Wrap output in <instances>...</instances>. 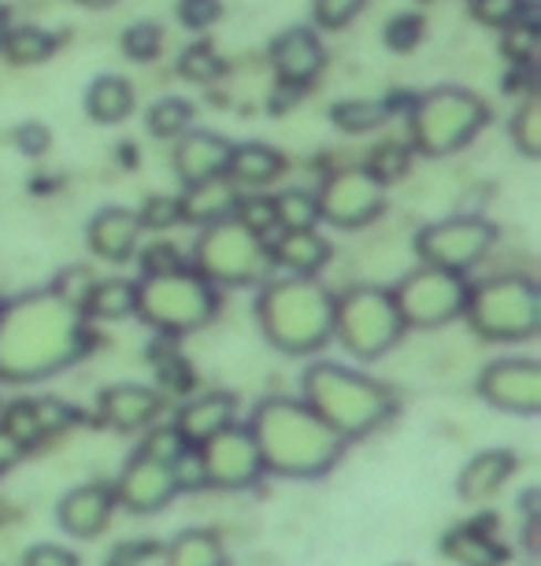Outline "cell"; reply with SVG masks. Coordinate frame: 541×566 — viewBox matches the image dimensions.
I'll return each mask as SVG.
<instances>
[{"instance_id": "6da1fadb", "label": "cell", "mask_w": 541, "mask_h": 566, "mask_svg": "<svg viewBox=\"0 0 541 566\" xmlns=\"http://www.w3.org/2000/svg\"><path fill=\"white\" fill-rule=\"evenodd\" d=\"M86 352V323L56 290L0 304V381L30 386L67 370Z\"/></svg>"}, {"instance_id": "7a4b0ae2", "label": "cell", "mask_w": 541, "mask_h": 566, "mask_svg": "<svg viewBox=\"0 0 541 566\" xmlns=\"http://www.w3.org/2000/svg\"><path fill=\"white\" fill-rule=\"evenodd\" d=\"M249 433L260 448L263 470L282 478H320L337 459L345 441L304 400H263L249 419Z\"/></svg>"}, {"instance_id": "3957f363", "label": "cell", "mask_w": 541, "mask_h": 566, "mask_svg": "<svg viewBox=\"0 0 541 566\" xmlns=\"http://www.w3.org/2000/svg\"><path fill=\"white\" fill-rule=\"evenodd\" d=\"M301 400L312 408L342 441H356L382 430L394 419V392L342 363H312L301 378Z\"/></svg>"}, {"instance_id": "277c9868", "label": "cell", "mask_w": 541, "mask_h": 566, "mask_svg": "<svg viewBox=\"0 0 541 566\" xmlns=\"http://www.w3.org/2000/svg\"><path fill=\"white\" fill-rule=\"evenodd\" d=\"M263 337L285 356H312L331 345L334 293L315 277H282L271 282L257 301Z\"/></svg>"}, {"instance_id": "5b68a950", "label": "cell", "mask_w": 541, "mask_h": 566, "mask_svg": "<svg viewBox=\"0 0 541 566\" xmlns=\"http://www.w3.org/2000/svg\"><path fill=\"white\" fill-rule=\"evenodd\" d=\"M471 329L482 340H497V345H519L530 340L541 326V301L534 282L527 277H490V282L468 290V304H464Z\"/></svg>"}, {"instance_id": "8992f818", "label": "cell", "mask_w": 541, "mask_h": 566, "mask_svg": "<svg viewBox=\"0 0 541 566\" xmlns=\"http://www.w3.org/2000/svg\"><path fill=\"white\" fill-rule=\"evenodd\" d=\"M400 334H405V323H400L389 290L360 285V290L334 296L331 340H337L353 359H364V363L382 359L386 352H394Z\"/></svg>"}, {"instance_id": "52a82bcc", "label": "cell", "mask_w": 541, "mask_h": 566, "mask_svg": "<svg viewBox=\"0 0 541 566\" xmlns=\"http://www.w3.org/2000/svg\"><path fill=\"white\" fill-rule=\"evenodd\" d=\"M137 315L164 334H189L216 315V290L194 271L153 274L137 285Z\"/></svg>"}, {"instance_id": "ba28073f", "label": "cell", "mask_w": 541, "mask_h": 566, "mask_svg": "<svg viewBox=\"0 0 541 566\" xmlns=\"http://www.w3.org/2000/svg\"><path fill=\"white\" fill-rule=\"evenodd\" d=\"M268 263V244L241 222L219 219L197 241V266L208 285H252L263 277Z\"/></svg>"}, {"instance_id": "9c48e42d", "label": "cell", "mask_w": 541, "mask_h": 566, "mask_svg": "<svg viewBox=\"0 0 541 566\" xmlns=\"http://www.w3.org/2000/svg\"><path fill=\"white\" fill-rule=\"evenodd\" d=\"M397 304V315L405 329H438L445 323H452L456 315H464L468 304V282L464 274L438 271V266L423 263L419 271L405 274L400 282L389 290Z\"/></svg>"}, {"instance_id": "30bf717a", "label": "cell", "mask_w": 541, "mask_h": 566, "mask_svg": "<svg viewBox=\"0 0 541 566\" xmlns=\"http://www.w3.org/2000/svg\"><path fill=\"white\" fill-rule=\"evenodd\" d=\"M197 455H200V467H205V485L222 489V493L252 489L263 474H268V470H263V459H260V448L249 433V426H241V422L216 433L208 444H200Z\"/></svg>"}, {"instance_id": "8fae6325", "label": "cell", "mask_w": 541, "mask_h": 566, "mask_svg": "<svg viewBox=\"0 0 541 566\" xmlns=\"http://www.w3.org/2000/svg\"><path fill=\"white\" fill-rule=\"evenodd\" d=\"M486 119V108H479L464 93H434L427 104L416 112V142L423 153H449V148L464 145L479 130Z\"/></svg>"}, {"instance_id": "7c38bea8", "label": "cell", "mask_w": 541, "mask_h": 566, "mask_svg": "<svg viewBox=\"0 0 541 566\" xmlns=\"http://www.w3.org/2000/svg\"><path fill=\"white\" fill-rule=\"evenodd\" d=\"M479 397L497 411H541V363L530 356H504L486 363L479 374Z\"/></svg>"}, {"instance_id": "4fadbf2b", "label": "cell", "mask_w": 541, "mask_h": 566, "mask_svg": "<svg viewBox=\"0 0 541 566\" xmlns=\"http://www.w3.org/2000/svg\"><path fill=\"white\" fill-rule=\"evenodd\" d=\"M490 241H493V230L486 227L482 219H449L419 233V255L427 266L464 274L468 266L482 260Z\"/></svg>"}, {"instance_id": "5bb4252c", "label": "cell", "mask_w": 541, "mask_h": 566, "mask_svg": "<svg viewBox=\"0 0 541 566\" xmlns=\"http://www.w3.org/2000/svg\"><path fill=\"white\" fill-rule=\"evenodd\" d=\"M115 507H126L131 515H156L178 496L175 474L167 463H156L142 452H134L131 463L123 467L119 482L112 485Z\"/></svg>"}, {"instance_id": "9a60e30c", "label": "cell", "mask_w": 541, "mask_h": 566, "mask_svg": "<svg viewBox=\"0 0 541 566\" xmlns=\"http://www.w3.org/2000/svg\"><path fill=\"white\" fill-rule=\"evenodd\" d=\"M315 208L334 227H364L382 208V181L371 178L367 170H342V175L326 178Z\"/></svg>"}, {"instance_id": "2e32d148", "label": "cell", "mask_w": 541, "mask_h": 566, "mask_svg": "<svg viewBox=\"0 0 541 566\" xmlns=\"http://www.w3.org/2000/svg\"><path fill=\"white\" fill-rule=\"evenodd\" d=\"M160 408H164L160 392L137 386V381H119V386H108L97 397V419L108 426V430H119V433H134V430L153 426Z\"/></svg>"}, {"instance_id": "e0dca14e", "label": "cell", "mask_w": 541, "mask_h": 566, "mask_svg": "<svg viewBox=\"0 0 541 566\" xmlns=\"http://www.w3.org/2000/svg\"><path fill=\"white\" fill-rule=\"evenodd\" d=\"M238 422V403L227 392H205V397L186 400L183 408L175 411V433L183 437L189 448L208 444L211 437L230 430Z\"/></svg>"}, {"instance_id": "ac0fdd59", "label": "cell", "mask_w": 541, "mask_h": 566, "mask_svg": "<svg viewBox=\"0 0 541 566\" xmlns=\"http://www.w3.org/2000/svg\"><path fill=\"white\" fill-rule=\"evenodd\" d=\"M115 511V496H112V485H101V482H90V485H79L71 489L67 496L60 500V526L63 533H71V537L79 541H90L104 533Z\"/></svg>"}, {"instance_id": "d6986e66", "label": "cell", "mask_w": 541, "mask_h": 566, "mask_svg": "<svg viewBox=\"0 0 541 566\" xmlns=\"http://www.w3.org/2000/svg\"><path fill=\"white\" fill-rule=\"evenodd\" d=\"M274 263H282L293 277H312L320 266L331 260V244H326L315 230H282L268 249Z\"/></svg>"}, {"instance_id": "ffe728a7", "label": "cell", "mask_w": 541, "mask_h": 566, "mask_svg": "<svg viewBox=\"0 0 541 566\" xmlns=\"http://www.w3.org/2000/svg\"><path fill=\"white\" fill-rule=\"evenodd\" d=\"M137 233H142V219L131 211L108 208L90 222V249L108 263H123L134 252Z\"/></svg>"}, {"instance_id": "44dd1931", "label": "cell", "mask_w": 541, "mask_h": 566, "mask_svg": "<svg viewBox=\"0 0 541 566\" xmlns=\"http://www.w3.org/2000/svg\"><path fill=\"white\" fill-rule=\"evenodd\" d=\"M516 474V455L504 452V448H490V452L475 455L468 467L460 470V500H486L493 493H501L508 478Z\"/></svg>"}, {"instance_id": "7402d4cb", "label": "cell", "mask_w": 541, "mask_h": 566, "mask_svg": "<svg viewBox=\"0 0 541 566\" xmlns=\"http://www.w3.org/2000/svg\"><path fill=\"white\" fill-rule=\"evenodd\" d=\"M230 159V145L219 142V137L197 134L186 137L183 148H178V175H183L189 186H200V181H211L227 170Z\"/></svg>"}, {"instance_id": "603a6c76", "label": "cell", "mask_w": 541, "mask_h": 566, "mask_svg": "<svg viewBox=\"0 0 541 566\" xmlns=\"http://www.w3.org/2000/svg\"><path fill=\"white\" fill-rule=\"evenodd\" d=\"M445 552L460 566H501L504 563V544H497L493 533L482 530L479 522L449 533V537H445Z\"/></svg>"}, {"instance_id": "cb8c5ba5", "label": "cell", "mask_w": 541, "mask_h": 566, "mask_svg": "<svg viewBox=\"0 0 541 566\" xmlns=\"http://www.w3.org/2000/svg\"><path fill=\"white\" fill-rule=\"evenodd\" d=\"M164 566H227V552L216 533L186 530L164 548Z\"/></svg>"}, {"instance_id": "d4e9b609", "label": "cell", "mask_w": 541, "mask_h": 566, "mask_svg": "<svg viewBox=\"0 0 541 566\" xmlns=\"http://www.w3.org/2000/svg\"><path fill=\"white\" fill-rule=\"evenodd\" d=\"M137 312V285L134 282H119V277H108V282H97L82 304V315L93 318H108V323H119V318Z\"/></svg>"}, {"instance_id": "484cf974", "label": "cell", "mask_w": 541, "mask_h": 566, "mask_svg": "<svg viewBox=\"0 0 541 566\" xmlns=\"http://www.w3.org/2000/svg\"><path fill=\"white\" fill-rule=\"evenodd\" d=\"M235 205H238L235 189H230L222 178H211V181H200V186H189L183 216L197 219V222H208V227H211V222H219Z\"/></svg>"}, {"instance_id": "4316f807", "label": "cell", "mask_w": 541, "mask_h": 566, "mask_svg": "<svg viewBox=\"0 0 541 566\" xmlns=\"http://www.w3.org/2000/svg\"><path fill=\"white\" fill-rule=\"evenodd\" d=\"M227 170L235 181H246V186H263L282 170V159L263 145H246V148H230Z\"/></svg>"}, {"instance_id": "83f0119b", "label": "cell", "mask_w": 541, "mask_h": 566, "mask_svg": "<svg viewBox=\"0 0 541 566\" xmlns=\"http://www.w3.org/2000/svg\"><path fill=\"white\" fill-rule=\"evenodd\" d=\"M279 67L290 74V78H312L315 67H320V49H315V41L308 34H290L282 38L279 45Z\"/></svg>"}, {"instance_id": "f1b7e54d", "label": "cell", "mask_w": 541, "mask_h": 566, "mask_svg": "<svg viewBox=\"0 0 541 566\" xmlns=\"http://www.w3.org/2000/svg\"><path fill=\"white\" fill-rule=\"evenodd\" d=\"M274 205V222L282 230H312V222L320 219V208H315V197L308 193H282L271 200Z\"/></svg>"}, {"instance_id": "f546056e", "label": "cell", "mask_w": 541, "mask_h": 566, "mask_svg": "<svg viewBox=\"0 0 541 566\" xmlns=\"http://www.w3.org/2000/svg\"><path fill=\"white\" fill-rule=\"evenodd\" d=\"M90 112L93 119H104V123H115L131 112V90L115 78H104L97 82V90L90 93Z\"/></svg>"}, {"instance_id": "4dcf8cb0", "label": "cell", "mask_w": 541, "mask_h": 566, "mask_svg": "<svg viewBox=\"0 0 541 566\" xmlns=\"http://www.w3.org/2000/svg\"><path fill=\"white\" fill-rule=\"evenodd\" d=\"M186 448H189V444L175 433V426H156V430L145 437V444L137 448V452L148 455V459H156V463H167V467H171L175 459L186 452Z\"/></svg>"}, {"instance_id": "1f68e13d", "label": "cell", "mask_w": 541, "mask_h": 566, "mask_svg": "<svg viewBox=\"0 0 541 566\" xmlns=\"http://www.w3.org/2000/svg\"><path fill=\"white\" fill-rule=\"evenodd\" d=\"M171 474H175V485H178V493H197V489H205V467H200V455H197V448H186L183 455L171 463Z\"/></svg>"}, {"instance_id": "d6a6232c", "label": "cell", "mask_w": 541, "mask_h": 566, "mask_svg": "<svg viewBox=\"0 0 541 566\" xmlns=\"http://www.w3.org/2000/svg\"><path fill=\"white\" fill-rule=\"evenodd\" d=\"M186 123H189V108H186V104H178V101H164V104H156L153 115H148V126H153V130L160 134V137L178 134Z\"/></svg>"}, {"instance_id": "836d02e7", "label": "cell", "mask_w": 541, "mask_h": 566, "mask_svg": "<svg viewBox=\"0 0 541 566\" xmlns=\"http://www.w3.org/2000/svg\"><path fill=\"white\" fill-rule=\"evenodd\" d=\"M238 211H241V219H238L241 227L252 230V233H260V238H263V233H268V230L279 227V222H274V205H271L268 197L246 200V205H241Z\"/></svg>"}, {"instance_id": "e575fe53", "label": "cell", "mask_w": 541, "mask_h": 566, "mask_svg": "<svg viewBox=\"0 0 541 566\" xmlns=\"http://www.w3.org/2000/svg\"><path fill=\"white\" fill-rule=\"evenodd\" d=\"M334 119L345 126V130H371L378 119H382V108L378 104H342L334 112Z\"/></svg>"}, {"instance_id": "d590c367", "label": "cell", "mask_w": 541, "mask_h": 566, "mask_svg": "<svg viewBox=\"0 0 541 566\" xmlns=\"http://www.w3.org/2000/svg\"><path fill=\"white\" fill-rule=\"evenodd\" d=\"M23 566H79V555L63 544H34L23 555Z\"/></svg>"}, {"instance_id": "8d00e7d4", "label": "cell", "mask_w": 541, "mask_h": 566, "mask_svg": "<svg viewBox=\"0 0 541 566\" xmlns=\"http://www.w3.org/2000/svg\"><path fill=\"white\" fill-rule=\"evenodd\" d=\"M34 411H38V422H41V430H45V437L52 433H60L63 426L71 422V408L67 403H60V400H34Z\"/></svg>"}, {"instance_id": "74e56055", "label": "cell", "mask_w": 541, "mask_h": 566, "mask_svg": "<svg viewBox=\"0 0 541 566\" xmlns=\"http://www.w3.org/2000/svg\"><path fill=\"white\" fill-rule=\"evenodd\" d=\"M400 170H405V153L394 145H386V148H378L375 159H371V167H367V175L382 181V178H397Z\"/></svg>"}, {"instance_id": "f35d334b", "label": "cell", "mask_w": 541, "mask_h": 566, "mask_svg": "<svg viewBox=\"0 0 541 566\" xmlns=\"http://www.w3.org/2000/svg\"><path fill=\"white\" fill-rule=\"evenodd\" d=\"M534 119H538V104L530 101L523 112H519V119H516V142H519V148H523L527 156H538V126H534Z\"/></svg>"}, {"instance_id": "ab89813d", "label": "cell", "mask_w": 541, "mask_h": 566, "mask_svg": "<svg viewBox=\"0 0 541 566\" xmlns=\"http://www.w3.org/2000/svg\"><path fill=\"white\" fill-rule=\"evenodd\" d=\"M171 271H183V260L171 244H156V249L145 252V277L153 274H171Z\"/></svg>"}, {"instance_id": "60d3db41", "label": "cell", "mask_w": 541, "mask_h": 566, "mask_svg": "<svg viewBox=\"0 0 541 566\" xmlns=\"http://www.w3.org/2000/svg\"><path fill=\"white\" fill-rule=\"evenodd\" d=\"M153 552H160V548H156V544H148V541H131V544H119V548L112 552L108 566H137V563H145Z\"/></svg>"}, {"instance_id": "b9f144b4", "label": "cell", "mask_w": 541, "mask_h": 566, "mask_svg": "<svg viewBox=\"0 0 541 566\" xmlns=\"http://www.w3.org/2000/svg\"><path fill=\"white\" fill-rule=\"evenodd\" d=\"M178 216H183V205L171 200V197H160V200H153V205L145 208L148 227H167V222H175Z\"/></svg>"}, {"instance_id": "7bdbcfd3", "label": "cell", "mask_w": 541, "mask_h": 566, "mask_svg": "<svg viewBox=\"0 0 541 566\" xmlns=\"http://www.w3.org/2000/svg\"><path fill=\"white\" fill-rule=\"evenodd\" d=\"M45 49H49V41L34 34V30H27V34H15L12 38V52L19 60H34V56H45Z\"/></svg>"}, {"instance_id": "ee69618b", "label": "cell", "mask_w": 541, "mask_h": 566, "mask_svg": "<svg viewBox=\"0 0 541 566\" xmlns=\"http://www.w3.org/2000/svg\"><path fill=\"white\" fill-rule=\"evenodd\" d=\"M183 71L194 74V78H208V74H216V63L205 56V49H194L189 56L183 60Z\"/></svg>"}, {"instance_id": "f6af8a7d", "label": "cell", "mask_w": 541, "mask_h": 566, "mask_svg": "<svg viewBox=\"0 0 541 566\" xmlns=\"http://www.w3.org/2000/svg\"><path fill=\"white\" fill-rule=\"evenodd\" d=\"M360 4V0H320V12L326 23H342L345 15H353V8Z\"/></svg>"}, {"instance_id": "bcb514c9", "label": "cell", "mask_w": 541, "mask_h": 566, "mask_svg": "<svg viewBox=\"0 0 541 566\" xmlns=\"http://www.w3.org/2000/svg\"><path fill=\"white\" fill-rule=\"evenodd\" d=\"M23 148L27 153H41V148H45V130H23Z\"/></svg>"}, {"instance_id": "7dc6e473", "label": "cell", "mask_w": 541, "mask_h": 566, "mask_svg": "<svg viewBox=\"0 0 541 566\" xmlns=\"http://www.w3.org/2000/svg\"><path fill=\"white\" fill-rule=\"evenodd\" d=\"M4 459H8V455H4V452H0V467H4Z\"/></svg>"}, {"instance_id": "c3c4849f", "label": "cell", "mask_w": 541, "mask_h": 566, "mask_svg": "<svg viewBox=\"0 0 541 566\" xmlns=\"http://www.w3.org/2000/svg\"><path fill=\"white\" fill-rule=\"evenodd\" d=\"M90 4H97V0H90Z\"/></svg>"}]
</instances>
